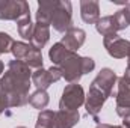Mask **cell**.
Listing matches in <instances>:
<instances>
[{
	"instance_id": "cell-14",
	"label": "cell",
	"mask_w": 130,
	"mask_h": 128,
	"mask_svg": "<svg viewBox=\"0 0 130 128\" xmlns=\"http://www.w3.org/2000/svg\"><path fill=\"white\" fill-rule=\"evenodd\" d=\"M71 53H76V51H70L68 48H65V45H62L61 42H56V44H53V45L50 47V50H48V57H50L52 63L56 65V66H59Z\"/></svg>"
},
{
	"instance_id": "cell-18",
	"label": "cell",
	"mask_w": 130,
	"mask_h": 128,
	"mask_svg": "<svg viewBox=\"0 0 130 128\" xmlns=\"http://www.w3.org/2000/svg\"><path fill=\"white\" fill-rule=\"evenodd\" d=\"M48 102H50V95L47 94V91L36 89L29 96V104L32 105L33 109H38V110H44L48 105Z\"/></svg>"
},
{
	"instance_id": "cell-22",
	"label": "cell",
	"mask_w": 130,
	"mask_h": 128,
	"mask_svg": "<svg viewBox=\"0 0 130 128\" xmlns=\"http://www.w3.org/2000/svg\"><path fill=\"white\" fill-rule=\"evenodd\" d=\"M113 18H115V21H117L118 32H120V30H126V29L130 26V18H129V15L126 14L124 8L118 9V11L113 14Z\"/></svg>"
},
{
	"instance_id": "cell-27",
	"label": "cell",
	"mask_w": 130,
	"mask_h": 128,
	"mask_svg": "<svg viewBox=\"0 0 130 128\" xmlns=\"http://www.w3.org/2000/svg\"><path fill=\"white\" fill-rule=\"evenodd\" d=\"M123 78H124V81H126V83H129V84H130V65H127V68H126V71H124Z\"/></svg>"
},
{
	"instance_id": "cell-23",
	"label": "cell",
	"mask_w": 130,
	"mask_h": 128,
	"mask_svg": "<svg viewBox=\"0 0 130 128\" xmlns=\"http://www.w3.org/2000/svg\"><path fill=\"white\" fill-rule=\"evenodd\" d=\"M14 42L15 41L12 39V36L9 33L0 32V56L2 54H6V53H11Z\"/></svg>"
},
{
	"instance_id": "cell-10",
	"label": "cell",
	"mask_w": 130,
	"mask_h": 128,
	"mask_svg": "<svg viewBox=\"0 0 130 128\" xmlns=\"http://www.w3.org/2000/svg\"><path fill=\"white\" fill-rule=\"evenodd\" d=\"M80 18L86 24H95L100 20V3L97 0L80 2Z\"/></svg>"
},
{
	"instance_id": "cell-8",
	"label": "cell",
	"mask_w": 130,
	"mask_h": 128,
	"mask_svg": "<svg viewBox=\"0 0 130 128\" xmlns=\"http://www.w3.org/2000/svg\"><path fill=\"white\" fill-rule=\"evenodd\" d=\"M112 96L117 102V115L120 118H126L130 115V84L124 81L123 77L117 80V91H113Z\"/></svg>"
},
{
	"instance_id": "cell-7",
	"label": "cell",
	"mask_w": 130,
	"mask_h": 128,
	"mask_svg": "<svg viewBox=\"0 0 130 128\" xmlns=\"http://www.w3.org/2000/svg\"><path fill=\"white\" fill-rule=\"evenodd\" d=\"M103 45L107 54L113 59H124L127 57L130 50V41L121 38L118 33H110L103 36Z\"/></svg>"
},
{
	"instance_id": "cell-16",
	"label": "cell",
	"mask_w": 130,
	"mask_h": 128,
	"mask_svg": "<svg viewBox=\"0 0 130 128\" xmlns=\"http://www.w3.org/2000/svg\"><path fill=\"white\" fill-rule=\"evenodd\" d=\"M95 30H97L100 35H103V36L118 32V26H117V21H115L113 15L101 17L97 23H95Z\"/></svg>"
},
{
	"instance_id": "cell-1",
	"label": "cell",
	"mask_w": 130,
	"mask_h": 128,
	"mask_svg": "<svg viewBox=\"0 0 130 128\" xmlns=\"http://www.w3.org/2000/svg\"><path fill=\"white\" fill-rule=\"evenodd\" d=\"M32 83V69L23 60H9L8 69L0 78V86L8 96L9 109L23 107L29 102Z\"/></svg>"
},
{
	"instance_id": "cell-2",
	"label": "cell",
	"mask_w": 130,
	"mask_h": 128,
	"mask_svg": "<svg viewBox=\"0 0 130 128\" xmlns=\"http://www.w3.org/2000/svg\"><path fill=\"white\" fill-rule=\"evenodd\" d=\"M117 74L110 68H101L97 77L91 81L89 91L85 96V109L86 113L91 115L98 124V115L104 105V102L112 96L113 94V86H117Z\"/></svg>"
},
{
	"instance_id": "cell-26",
	"label": "cell",
	"mask_w": 130,
	"mask_h": 128,
	"mask_svg": "<svg viewBox=\"0 0 130 128\" xmlns=\"http://www.w3.org/2000/svg\"><path fill=\"white\" fill-rule=\"evenodd\" d=\"M95 128H126V127H123V125H110V124H101V122H98Z\"/></svg>"
},
{
	"instance_id": "cell-28",
	"label": "cell",
	"mask_w": 130,
	"mask_h": 128,
	"mask_svg": "<svg viewBox=\"0 0 130 128\" xmlns=\"http://www.w3.org/2000/svg\"><path fill=\"white\" fill-rule=\"evenodd\" d=\"M121 125L126 127V128H130V115L126 116V118H123V124H121Z\"/></svg>"
},
{
	"instance_id": "cell-6",
	"label": "cell",
	"mask_w": 130,
	"mask_h": 128,
	"mask_svg": "<svg viewBox=\"0 0 130 128\" xmlns=\"http://www.w3.org/2000/svg\"><path fill=\"white\" fill-rule=\"evenodd\" d=\"M50 26L59 33L68 32L73 26V6L70 0H59L58 8L52 17Z\"/></svg>"
},
{
	"instance_id": "cell-21",
	"label": "cell",
	"mask_w": 130,
	"mask_h": 128,
	"mask_svg": "<svg viewBox=\"0 0 130 128\" xmlns=\"http://www.w3.org/2000/svg\"><path fill=\"white\" fill-rule=\"evenodd\" d=\"M24 63L27 65L30 69H39V68H42V63H44V60H42V53L39 51V50H36V48H33L30 50V53L27 54V57L23 60Z\"/></svg>"
},
{
	"instance_id": "cell-3",
	"label": "cell",
	"mask_w": 130,
	"mask_h": 128,
	"mask_svg": "<svg viewBox=\"0 0 130 128\" xmlns=\"http://www.w3.org/2000/svg\"><path fill=\"white\" fill-rule=\"evenodd\" d=\"M59 69L62 72V78L65 81H68V84L79 83L85 74H89L95 69V60L92 57L79 56L77 53H71L59 65Z\"/></svg>"
},
{
	"instance_id": "cell-13",
	"label": "cell",
	"mask_w": 130,
	"mask_h": 128,
	"mask_svg": "<svg viewBox=\"0 0 130 128\" xmlns=\"http://www.w3.org/2000/svg\"><path fill=\"white\" fill-rule=\"evenodd\" d=\"M80 121L79 110H58L56 112V128H74Z\"/></svg>"
},
{
	"instance_id": "cell-31",
	"label": "cell",
	"mask_w": 130,
	"mask_h": 128,
	"mask_svg": "<svg viewBox=\"0 0 130 128\" xmlns=\"http://www.w3.org/2000/svg\"><path fill=\"white\" fill-rule=\"evenodd\" d=\"M15 128H27V127H23V125H20V127H15Z\"/></svg>"
},
{
	"instance_id": "cell-15",
	"label": "cell",
	"mask_w": 130,
	"mask_h": 128,
	"mask_svg": "<svg viewBox=\"0 0 130 128\" xmlns=\"http://www.w3.org/2000/svg\"><path fill=\"white\" fill-rule=\"evenodd\" d=\"M32 83L35 84L36 89H41V91H47L53 84L48 71L44 69V68H39V69L32 72Z\"/></svg>"
},
{
	"instance_id": "cell-20",
	"label": "cell",
	"mask_w": 130,
	"mask_h": 128,
	"mask_svg": "<svg viewBox=\"0 0 130 128\" xmlns=\"http://www.w3.org/2000/svg\"><path fill=\"white\" fill-rule=\"evenodd\" d=\"M32 50V45L27 44V42H23V41H15L14 45H12V50L11 53L14 54V57L17 60H24L27 57V54L30 53Z\"/></svg>"
},
{
	"instance_id": "cell-17",
	"label": "cell",
	"mask_w": 130,
	"mask_h": 128,
	"mask_svg": "<svg viewBox=\"0 0 130 128\" xmlns=\"http://www.w3.org/2000/svg\"><path fill=\"white\" fill-rule=\"evenodd\" d=\"M35 128H56V112L53 110H41Z\"/></svg>"
},
{
	"instance_id": "cell-9",
	"label": "cell",
	"mask_w": 130,
	"mask_h": 128,
	"mask_svg": "<svg viewBox=\"0 0 130 128\" xmlns=\"http://www.w3.org/2000/svg\"><path fill=\"white\" fill-rule=\"evenodd\" d=\"M86 41V32L80 27H71L68 32L64 33L62 39H61V44L65 45V48H68L70 51H76L85 44Z\"/></svg>"
},
{
	"instance_id": "cell-19",
	"label": "cell",
	"mask_w": 130,
	"mask_h": 128,
	"mask_svg": "<svg viewBox=\"0 0 130 128\" xmlns=\"http://www.w3.org/2000/svg\"><path fill=\"white\" fill-rule=\"evenodd\" d=\"M33 29H35V24L32 23V18L30 17H26V18H21L20 21H17V30L18 35L23 38V39H32L33 35Z\"/></svg>"
},
{
	"instance_id": "cell-30",
	"label": "cell",
	"mask_w": 130,
	"mask_h": 128,
	"mask_svg": "<svg viewBox=\"0 0 130 128\" xmlns=\"http://www.w3.org/2000/svg\"><path fill=\"white\" fill-rule=\"evenodd\" d=\"M127 65H130V50H129V54H127Z\"/></svg>"
},
{
	"instance_id": "cell-12",
	"label": "cell",
	"mask_w": 130,
	"mask_h": 128,
	"mask_svg": "<svg viewBox=\"0 0 130 128\" xmlns=\"http://www.w3.org/2000/svg\"><path fill=\"white\" fill-rule=\"evenodd\" d=\"M50 39V26L47 24H41V23H35V29H33V35L30 39V45L36 50H42L45 47V44Z\"/></svg>"
},
{
	"instance_id": "cell-24",
	"label": "cell",
	"mask_w": 130,
	"mask_h": 128,
	"mask_svg": "<svg viewBox=\"0 0 130 128\" xmlns=\"http://www.w3.org/2000/svg\"><path fill=\"white\" fill-rule=\"evenodd\" d=\"M48 74H50V78H52V81L53 83H56V81H59L61 78H62V72H61V69H59V66H56V65H52L48 69Z\"/></svg>"
},
{
	"instance_id": "cell-11",
	"label": "cell",
	"mask_w": 130,
	"mask_h": 128,
	"mask_svg": "<svg viewBox=\"0 0 130 128\" xmlns=\"http://www.w3.org/2000/svg\"><path fill=\"white\" fill-rule=\"evenodd\" d=\"M58 2L59 0H39L38 2V9H36V23L41 24H47L50 26L52 23V17L58 8Z\"/></svg>"
},
{
	"instance_id": "cell-29",
	"label": "cell",
	"mask_w": 130,
	"mask_h": 128,
	"mask_svg": "<svg viewBox=\"0 0 130 128\" xmlns=\"http://www.w3.org/2000/svg\"><path fill=\"white\" fill-rule=\"evenodd\" d=\"M3 69H5V65H3V62L0 60V75L3 74Z\"/></svg>"
},
{
	"instance_id": "cell-25",
	"label": "cell",
	"mask_w": 130,
	"mask_h": 128,
	"mask_svg": "<svg viewBox=\"0 0 130 128\" xmlns=\"http://www.w3.org/2000/svg\"><path fill=\"white\" fill-rule=\"evenodd\" d=\"M6 109H9V104H8V96H6L5 91H3V89H2V86H0V115H2Z\"/></svg>"
},
{
	"instance_id": "cell-5",
	"label": "cell",
	"mask_w": 130,
	"mask_h": 128,
	"mask_svg": "<svg viewBox=\"0 0 130 128\" xmlns=\"http://www.w3.org/2000/svg\"><path fill=\"white\" fill-rule=\"evenodd\" d=\"M85 96L86 94L82 84L79 83L67 84L59 99V110H79V107L85 104Z\"/></svg>"
},
{
	"instance_id": "cell-4",
	"label": "cell",
	"mask_w": 130,
	"mask_h": 128,
	"mask_svg": "<svg viewBox=\"0 0 130 128\" xmlns=\"http://www.w3.org/2000/svg\"><path fill=\"white\" fill-rule=\"evenodd\" d=\"M30 17V8L26 0H0V20L20 21Z\"/></svg>"
}]
</instances>
